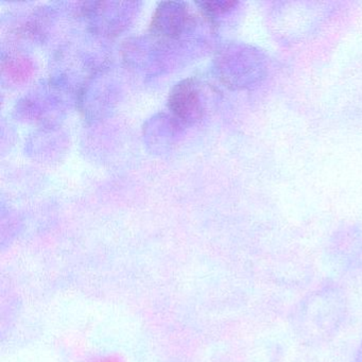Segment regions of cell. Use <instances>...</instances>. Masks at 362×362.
I'll return each mask as SVG.
<instances>
[{"instance_id": "6da1fadb", "label": "cell", "mask_w": 362, "mask_h": 362, "mask_svg": "<svg viewBox=\"0 0 362 362\" xmlns=\"http://www.w3.org/2000/svg\"><path fill=\"white\" fill-rule=\"evenodd\" d=\"M346 303L334 286L311 292L296 308L293 328L307 343H321L334 337L344 321Z\"/></svg>"}, {"instance_id": "7a4b0ae2", "label": "cell", "mask_w": 362, "mask_h": 362, "mask_svg": "<svg viewBox=\"0 0 362 362\" xmlns=\"http://www.w3.org/2000/svg\"><path fill=\"white\" fill-rule=\"evenodd\" d=\"M190 24L189 14L182 3L160 4L152 18V33L163 39H175L180 37Z\"/></svg>"}, {"instance_id": "3957f363", "label": "cell", "mask_w": 362, "mask_h": 362, "mask_svg": "<svg viewBox=\"0 0 362 362\" xmlns=\"http://www.w3.org/2000/svg\"><path fill=\"white\" fill-rule=\"evenodd\" d=\"M168 107L173 117L182 124H194L200 119L202 115L200 96L192 79L180 82L171 90Z\"/></svg>"}, {"instance_id": "277c9868", "label": "cell", "mask_w": 362, "mask_h": 362, "mask_svg": "<svg viewBox=\"0 0 362 362\" xmlns=\"http://www.w3.org/2000/svg\"><path fill=\"white\" fill-rule=\"evenodd\" d=\"M201 10L209 14V16H216V14L223 13L232 9L236 3L234 1H202L198 3Z\"/></svg>"}, {"instance_id": "5b68a950", "label": "cell", "mask_w": 362, "mask_h": 362, "mask_svg": "<svg viewBox=\"0 0 362 362\" xmlns=\"http://www.w3.org/2000/svg\"><path fill=\"white\" fill-rule=\"evenodd\" d=\"M354 362H362V342L360 343L359 347H358Z\"/></svg>"}, {"instance_id": "8992f818", "label": "cell", "mask_w": 362, "mask_h": 362, "mask_svg": "<svg viewBox=\"0 0 362 362\" xmlns=\"http://www.w3.org/2000/svg\"><path fill=\"white\" fill-rule=\"evenodd\" d=\"M98 362H120L119 360L116 359L114 357H105L103 358V359L99 360Z\"/></svg>"}]
</instances>
